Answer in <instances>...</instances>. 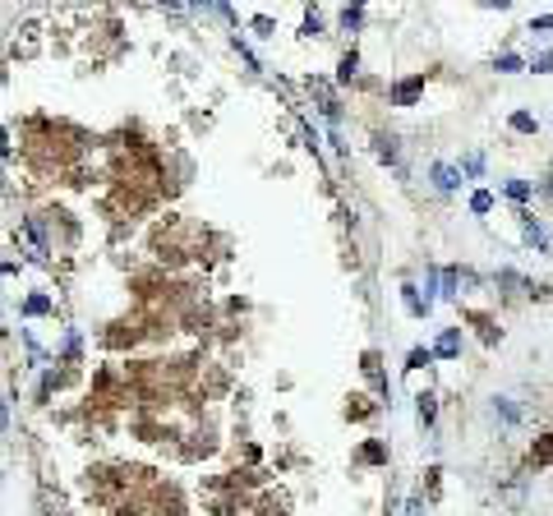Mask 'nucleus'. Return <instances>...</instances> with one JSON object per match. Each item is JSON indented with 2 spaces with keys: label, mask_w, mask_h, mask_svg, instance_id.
Instances as JSON below:
<instances>
[{
  "label": "nucleus",
  "mask_w": 553,
  "mask_h": 516,
  "mask_svg": "<svg viewBox=\"0 0 553 516\" xmlns=\"http://www.w3.org/2000/svg\"><path fill=\"white\" fill-rule=\"evenodd\" d=\"M517 217H521V236H526V245H530L535 254H548V231H544V221H539L535 212H526V207H521Z\"/></svg>",
  "instance_id": "nucleus-1"
},
{
  "label": "nucleus",
  "mask_w": 553,
  "mask_h": 516,
  "mask_svg": "<svg viewBox=\"0 0 553 516\" xmlns=\"http://www.w3.org/2000/svg\"><path fill=\"white\" fill-rule=\"evenodd\" d=\"M425 93V79H420V74H410V79H401V84H392V106H415V97H420Z\"/></svg>",
  "instance_id": "nucleus-2"
},
{
  "label": "nucleus",
  "mask_w": 553,
  "mask_h": 516,
  "mask_svg": "<svg viewBox=\"0 0 553 516\" xmlns=\"http://www.w3.org/2000/svg\"><path fill=\"white\" fill-rule=\"evenodd\" d=\"M429 180H434L438 194H452V189L461 185V167H452V162H434V167H429Z\"/></svg>",
  "instance_id": "nucleus-3"
},
{
  "label": "nucleus",
  "mask_w": 553,
  "mask_h": 516,
  "mask_svg": "<svg viewBox=\"0 0 553 516\" xmlns=\"http://www.w3.org/2000/svg\"><path fill=\"white\" fill-rule=\"evenodd\" d=\"M494 286L503 290V295H526L530 290V281L517 272V268H498V277H494Z\"/></svg>",
  "instance_id": "nucleus-4"
},
{
  "label": "nucleus",
  "mask_w": 553,
  "mask_h": 516,
  "mask_svg": "<svg viewBox=\"0 0 553 516\" xmlns=\"http://www.w3.org/2000/svg\"><path fill=\"white\" fill-rule=\"evenodd\" d=\"M374 153H378V162H387V167L401 171V153H397V138L392 134H374Z\"/></svg>",
  "instance_id": "nucleus-5"
},
{
  "label": "nucleus",
  "mask_w": 553,
  "mask_h": 516,
  "mask_svg": "<svg viewBox=\"0 0 553 516\" xmlns=\"http://www.w3.org/2000/svg\"><path fill=\"white\" fill-rule=\"evenodd\" d=\"M434 355H438V359H457V355H461V328H447V332L434 341Z\"/></svg>",
  "instance_id": "nucleus-6"
},
{
  "label": "nucleus",
  "mask_w": 553,
  "mask_h": 516,
  "mask_svg": "<svg viewBox=\"0 0 553 516\" xmlns=\"http://www.w3.org/2000/svg\"><path fill=\"white\" fill-rule=\"evenodd\" d=\"M434 415H438V397L434 392H420V397H415V420H420V429H429Z\"/></svg>",
  "instance_id": "nucleus-7"
},
{
  "label": "nucleus",
  "mask_w": 553,
  "mask_h": 516,
  "mask_svg": "<svg viewBox=\"0 0 553 516\" xmlns=\"http://www.w3.org/2000/svg\"><path fill=\"white\" fill-rule=\"evenodd\" d=\"M494 420H498L503 429L521 424V410H517V401H512V397H494Z\"/></svg>",
  "instance_id": "nucleus-8"
},
{
  "label": "nucleus",
  "mask_w": 553,
  "mask_h": 516,
  "mask_svg": "<svg viewBox=\"0 0 553 516\" xmlns=\"http://www.w3.org/2000/svg\"><path fill=\"white\" fill-rule=\"evenodd\" d=\"M356 74H360V51L351 46V51H346V56H341V65H337V84H351V79H356Z\"/></svg>",
  "instance_id": "nucleus-9"
},
{
  "label": "nucleus",
  "mask_w": 553,
  "mask_h": 516,
  "mask_svg": "<svg viewBox=\"0 0 553 516\" xmlns=\"http://www.w3.org/2000/svg\"><path fill=\"white\" fill-rule=\"evenodd\" d=\"M401 300H406V309H410L415 319H425V314H429V305L420 300V286H410V281H406V286H401Z\"/></svg>",
  "instance_id": "nucleus-10"
},
{
  "label": "nucleus",
  "mask_w": 553,
  "mask_h": 516,
  "mask_svg": "<svg viewBox=\"0 0 553 516\" xmlns=\"http://www.w3.org/2000/svg\"><path fill=\"white\" fill-rule=\"evenodd\" d=\"M337 19H341V28H346V33H356V28L365 24V5H341V10H337Z\"/></svg>",
  "instance_id": "nucleus-11"
},
{
  "label": "nucleus",
  "mask_w": 553,
  "mask_h": 516,
  "mask_svg": "<svg viewBox=\"0 0 553 516\" xmlns=\"http://www.w3.org/2000/svg\"><path fill=\"white\" fill-rule=\"evenodd\" d=\"M494 69H498V74H521V69H530V65H526L517 51H503V56H494Z\"/></svg>",
  "instance_id": "nucleus-12"
},
{
  "label": "nucleus",
  "mask_w": 553,
  "mask_h": 516,
  "mask_svg": "<svg viewBox=\"0 0 553 516\" xmlns=\"http://www.w3.org/2000/svg\"><path fill=\"white\" fill-rule=\"evenodd\" d=\"M508 125H512V134H535V129H539V120H535L530 111H512Z\"/></svg>",
  "instance_id": "nucleus-13"
},
{
  "label": "nucleus",
  "mask_w": 553,
  "mask_h": 516,
  "mask_svg": "<svg viewBox=\"0 0 553 516\" xmlns=\"http://www.w3.org/2000/svg\"><path fill=\"white\" fill-rule=\"evenodd\" d=\"M470 212H475V217L494 212V194H489V189H475V194H470Z\"/></svg>",
  "instance_id": "nucleus-14"
},
{
  "label": "nucleus",
  "mask_w": 553,
  "mask_h": 516,
  "mask_svg": "<svg viewBox=\"0 0 553 516\" xmlns=\"http://www.w3.org/2000/svg\"><path fill=\"white\" fill-rule=\"evenodd\" d=\"M434 359H438V355H434L429 346H415V350L406 355V369H425V364H434Z\"/></svg>",
  "instance_id": "nucleus-15"
},
{
  "label": "nucleus",
  "mask_w": 553,
  "mask_h": 516,
  "mask_svg": "<svg viewBox=\"0 0 553 516\" xmlns=\"http://www.w3.org/2000/svg\"><path fill=\"white\" fill-rule=\"evenodd\" d=\"M503 194H508V198H512V203H526V198H530V194H535V189H530V185H526V180H508V185H503Z\"/></svg>",
  "instance_id": "nucleus-16"
},
{
  "label": "nucleus",
  "mask_w": 553,
  "mask_h": 516,
  "mask_svg": "<svg viewBox=\"0 0 553 516\" xmlns=\"http://www.w3.org/2000/svg\"><path fill=\"white\" fill-rule=\"evenodd\" d=\"M457 167H461V176H484V157H479V153H470V157H461Z\"/></svg>",
  "instance_id": "nucleus-17"
},
{
  "label": "nucleus",
  "mask_w": 553,
  "mask_h": 516,
  "mask_svg": "<svg viewBox=\"0 0 553 516\" xmlns=\"http://www.w3.org/2000/svg\"><path fill=\"white\" fill-rule=\"evenodd\" d=\"M24 314H51V300H46V295H28Z\"/></svg>",
  "instance_id": "nucleus-18"
},
{
  "label": "nucleus",
  "mask_w": 553,
  "mask_h": 516,
  "mask_svg": "<svg viewBox=\"0 0 553 516\" xmlns=\"http://www.w3.org/2000/svg\"><path fill=\"white\" fill-rule=\"evenodd\" d=\"M530 69H535V74H548V69H553V51H539V56L530 60Z\"/></svg>",
  "instance_id": "nucleus-19"
},
{
  "label": "nucleus",
  "mask_w": 553,
  "mask_h": 516,
  "mask_svg": "<svg viewBox=\"0 0 553 516\" xmlns=\"http://www.w3.org/2000/svg\"><path fill=\"white\" fill-rule=\"evenodd\" d=\"M318 33H323V19L309 10V15H305V37H318Z\"/></svg>",
  "instance_id": "nucleus-20"
},
{
  "label": "nucleus",
  "mask_w": 553,
  "mask_h": 516,
  "mask_svg": "<svg viewBox=\"0 0 553 516\" xmlns=\"http://www.w3.org/2000/svg\"><path fill=\"white\" fill-rule=\"evenodd\" d=\"M530 33H553V15H539V19H530Z\"/></svg>",
  "instance_id": "nucleus-21"
},
{
  "label": "nucleus",
  "mask_w": 553,
  "mask_h": 516,
  "mask_svg": "<svg viewBox=\"0 0 553 516\" xmlns=\"http://www.w3.org/2000/svg\"><path fill=\"white\" fill-rule=\"evenodd\" d=\"M401 516H425V498H406V511Z\"/></svg>",
  "instance_id": "nucleus-22"
},
{
  "label": "nucleus",
  "mask_w": 553,
  "mask_h": 516,
  "mask_svg": "<svg viewBox=\"0 0 553 516\" xmlns=\"http://www.w3.org/2000/svg\"><path fill=\"white\" fill-rule=\"evenodd\" d=\"M365 461H387V452L378 448V442H369V448H365Z\"/></svg>",
  "instance_id": "nucleus-23"
},
{
  "label": "nucleus",
  "mask_w": 553,
  "mask_h": 516,
  "mask_svg": "<svg viewBox=\"0 0 553 516\" xmlns=\"http://www.w3.org/2000/svg\"><path fill=\"white\" fill-rule=\"evenodd\" d=\"M539 189H544V194L553 198V176H544V185H539Z\"/></svg>",
  "instance_id": "nucleus-24"
}]
</instances>
